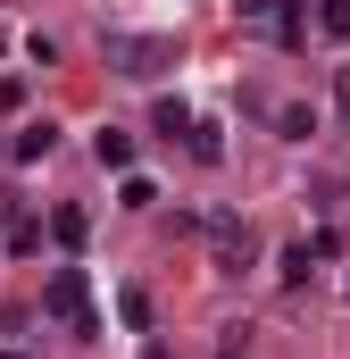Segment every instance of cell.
Masks as SVG:
<instances>
[{
  "label": "cell",
  "mask_w": 350,
  "mask_h": 359,
  "mask_svg": "<svg viewBox=\"0 0 350 359\" xmlns=\"http://www.w3.org/2000/svg\"><path fill=\"white\" fill-rule=\"evenodd\" d=\"M108 67L134 76V84L167 76V67H175V34H108Z\"/></svg>",
  "instance_id": "cell-1"
},
{
  "label": "cell",
  "mask_w": 350,
  "mask_h": 359,
  "mask_svg": "<svg viewBox=\"0 0 350 359\" xmlns=\"http://www.w3.org/2000/svg\"><path fill=\"white\" fill-rule=\"evenodd\" d=\"M42 309L67 326V334H100V309H92V284H84V268H59L50 284H42Z\"/></svg>",
  "instance_id": "cell-2"
},
{
  "label": "cell",
  "mask_w": 350,
  "mask_h": 359,
  "mask_svg": "<svg viewBox=\"0 0 350 359\" xmlns=\"http://www.w3.org/2000/svg\"><path fill=\"white\" fill-rule=\"evenodd\" d=\"M209 243H217V268H225V276H242V268H251V251H259V234H251L242 217H217Z\"/></svg>",
  "instance_id": "cell-3"
},
{
  "label": "cell",
  "mask_w": 350,
  "mask_h": 359,
  "mask_svg": "<svg viewBox=\"0 0 350 359\" xmlns=\"http://www.w3.org/2000/svg\"><path fill=\"white\" fill-rule=\"evenodd\" d=\"M92 159H100V168H117V176H134V134L100 126V134H92Z\"/></svg>",
  "instance_id": "cell-4"
},
{
  "label": "cell",
  "mask_w": 350,
  "mask_h": 359,
  "mask_svg": "<svg viewBox=\"0 0 350 359\" xmlns=\"http://www.w3.org/2000/svg\"><path fill=\"white\" fill-rule=\"evenodd\" d=\"M50 142H59V126H17L8 134V159H50Z\"/></svg>",
  "instance_id": "cell-5"
},
{
  "label": "cell",
  "mask_w": 350,
  "mask_h": 359,
  "mask_svg": "<svg viewBox=\"0 0 350 359\" xmlns=\"http://www.w3.org/2000/svg\"><path fill=\"white\" fill-rule=\"evenodd\" d=\"M84 234H92L84 209H50V243H59V251H84Z\"/></svg>",
  "instance_id": "cell-6"
},
{
  "label": "cell",
  "mask_w": 350,
  "mask_h": 359,
  "mask_svg": "<svg viewBox=\"0 0 350 359\" xmlns=\"http://www.w3.org/2000/svg\"><path fill=\"white\" fill-rule=\"evenodd\" d=\"M150 126H159L167 142H192V126H200V117H192L183 100H159V109H150Z\"/></svg>",
  "instance_id": "cell-7"
},
{
  "label": "cell",
  "mask_w": 350,
  "mask_h": 359,
  "mask_svg": "<svg viewBox=\"0 0 350 359\" xmlns=\"http://www.w3.org/2000/svg\"><path fill=\"white\" fill-rule=\"evenodd\" d=\"M275 126H284V142H309V134H317V109H309V100H292Z\"/></svg>",
  "instance_id": "cell-8"
},
{
  "label": "cell",
  "mask_w": 350,
  "mask_h": 359,
  "mask_svg": "<svg viewBox=\"0 0 350 359\" xmlns=\"http://www.w3.org/2000/svg\"><path fill=\"white\" fill-rule=\"evenodd\" d=\"M317 34H326V42H350V0H326V8H317Z\"/></svg>",
  "instance_id": "cell-9"
},
{
  "label": "cell",
  "mask_w": 350,
  "mask_h": 359,
  "mask_svg": "<svg viewBox=\"0 0 350 359\" xmlns=\"http://www.w3.org/2000/svg\"><path fill=\"white\" fill-rule=\"evenodd\" d=\"M192 159L217 168V159H225V134H217V126H192Z\"/></svg>",
  "instance_id": "cell-10"
},
{
  "label": "cell",
  "mask_w": 350,
  "mask_h": 359,
  "mask_svg": "<svg viewBox=\"0 0 350 359\" xmlns=\"http://www.w3.org/2000/svg\"><path fill=\"white\" fill-rule=\"evenodd\" d=\"M0 251H17V259H25V251H42V217H25V226H8V234H0Z\"/></svg>",
  "instance_id": "cell-11"
},
{
  "label": "cell",
  "mask_w": 350,
  "mask_h": 359,
  "mask_svg": "<svg viewBox=\"0 0 350 359\" xmlns=\"http://www.w3.org/2000/svg\"><path fill=\"white\" fill-rule=\"evenodd\" d=\"M117 201H125V209H150L159 192H150V176H125V184H117Z\"/></svg>",
  "instance_id": "cell-12"
},
{
  "label": "cell",
  "mask_w": 350,
  "mask_h": 359,
  "mask_svg": "<svg viewBox=\"0 0 350 359\" xmlns=\"http://www.w3.org/2000/svg\"><path fill=\"white\" fill-rule=\"evenodd\" d=\"M309 259H317V251H309V243H292V251H284V284H309Z\"/></svg>",
  "instance_id": "cell-13"
},
{
  "label": "cell",
  "mask_w": 350,
  "mask_h": 359,
  "mask_svg": "<svg viewBox=\"0 0 350 359\" xmlns=\"http://www.w3.org/2000/svg\"><path fill=\"white\" fill-rule=\"evenodd\" d=\"M234 17H242V25H267V17H275V0H234Z\"/></svg>",
  "instance_id": "cell-14"
},
{
  "label": "cell",
  "mask_w": 350,
  "mask_h": 359,
  "mask_svg": "<svg viewBox=\"0 0 350 359\" xmlns=\"http://www.w3.org/2000/svg\"><path fill=\"white\" fill-rule=\"evenodd\" d=\"M251 351V326H225V343H217V359H242Z\"/></svg>",
  "instance_id": "cell-15"
},
{
  "label": "cell",
  "mask_w": 350,
  "mask_h": 359,
  "mask_svg": "<svg viewBox=\"0 0 350 359\" xmlns=\"http://www.w3.org/2000/svg\"><path fill=\"white\" fill-rule=\"evenodd\" d=\"M8 226H25V201H17V192H0V234H8Z\"/></svg>",
  "instance_id": "cell-16"
},
{
  "label": "cell",
  "mask_w": 350,
  "mask_h": 359,
  "mask_svg": "<svg viewBox=\"0 0 350 359\" xmlns=\"http://www.w3.org/2000/svg\"><path fill=\"white\" fill-rule=\"evenodd\" d=\"M334 109H342V126H350V67H334Z\"/></svg>",
  "instance_id": "cell-17"
},
{
  "label": "cell",
  "mask_w": 350,
  "mask_h": 359,
  "mask_svg": "<svg viewBox=\"0 0 350 359\" xmlns=\"http://www.w3.org/2000/svg\"><path fill=\"white\" fill-rule=\"evenodd\" d=\"M0 359H17V351H0Z\"/></svg>",
  "instance_id": "cell-18"
},
{
  "label": "cell",
  "mask_w": 350,
  "mask_h": 359,
  "mask_svg": "<svg viewBox=\"0 0 350 359\" xmlns=\"http://www.w3.org/2000/svg\"><path fill=\"white\" fill-rule=\"evenodd\" d=\"M150 359H167V351H150Z\"/></svg>",
  "instance_id": "cell-19"
}]
</instances>
